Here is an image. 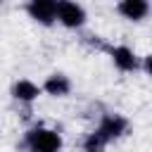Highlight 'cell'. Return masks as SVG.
Instances as JSON below:
<instances>
[{
  "label": "cell",
  "instance_id": "obj_1",
  "mask_svg": "<svg viewBox=\"0 0 152 152\" xmlns=\"http://www.w3.org/2000/svg\"><path fill=\"white\" fill-rule=\"evenodd\" d=\"M21 147L26 152H62V135L48 126H33L24 133Z\"/></svg>",
  "mask_w": 152,
  "mask_h": 152
},
{
  "label": "cell",
  "instance_id": "obj_2",
  "mask_svg": "<svg viewBox=\"0 0 152 152\" xmlns=\"http://www.w3.org/2000/svg\"><path fill=\"white\" fill-rule=\"evenodd\" d=\"M126 131H128V119L121 116V114H116V112H107V114H102V116H100V124L95 126V133H97L107 145H109L112 140L121 138Z\"/></svg>",
  "mask_w": 152,
  "mask_h": 152
},
{
  "label": "cell",
  "instance_id": "obj_3",
  "mask_svg": "<svg viewBox=\"0 0 152 152\" xmlns=\"http://www.w3.org/2000/svg\"><path fill=\"white\" fill-rule=\"evenodd\" d=\"M86 10L76 0H57V14L55 21H59L64 28H81L86 24Z\"/></svg>",
  "mask_w": 152,
  "mask_h": 152
},
{
  "label": "cell",
  "instance_id": "obj_4",
  "mask_svg": "<svg viewBox=\"0 0 152 152\" xmlns=\"http://www.w3.org/2000/svg\"><path fill=\"white\" fill-rule=\"evenodd\" d=\"M26 14L43 24V26H52L55 24V14H57V0H28L26 2Z\"/></svg>",
  "mask_w": 152,
  "mask_h": 152
},
{
  "label": "cell",
  "instance_id": "obj_5",
  "mask_svg": "<svg viewBox=\"0 0 152 152\" xmlns=\"http://www.w3.org/2000/svg\"><path fill=\"white\" fill-rule=\"evenodd\" d=\"M107 52L119 71H138L140 69V57L128 45H112V48H107Z\"/></svg>",
  "mask_w": 152,
  "mask_h": 152
},
{
  "label": "cell",
  "instance_id": "obj_6",
  "mask_svg": "<svg viewBox=\"0 0 152 152\" xmlns=\"http://www.w3.org/2000/svg\"><path fill=\"white\" fill-rule=\"evenodd\" d=\"M116 12L128 21H142L150 14V0H119Z\"/></svg>",
  "mask_w": 152,
  "mask_h": 152
},
{
  "label": "cell",
  "instance_id": "obj_7",
  "mask_svg": "<svg viewBox=\"0 0 152 152\" xmlns=\"http://www.w3.org/2000/svg\"><path fill=\"white\" fill-rule=\"evenodd\" d=\"M40 90L48 93V95H52V97H64V95L71 93V81L64 74H50L45 78V83L40 86Z\"/></svg>",
  "mask_w": 152,
  "mask_h": 152
},
{
  "label": "cell",
  "instance_id": "obj_8",
  "mask_svg": "<svg viewBox=\"0 0 152 152\" xmlns=\"http://www.w3.org/2000/svg\"><path fill=\"white\" fill-rule=\"evenodd\" d=\"M40 93H43L40 86H36V83L28 81V78H19V81H14V86H12V97L19 100V102H26V104H31Z\"/></svg>",
  "mask_w": 152,
  "mask_h": 152
},
{
  "label": "cell",
  "instance_id": "obj_9",
  "mask_svg": "<svg viewBox=\"0 0 152 152\" xmlns=\"http://www.w3.org/2000/svg\"><path fill=\"white\" fill-rule=\"evenodd\" d=\"M104 147H107V142H104L95 131H90V133L83 138V152H104Z\"/></svg>",
  "mask_w": 152,
  "mask_h": 152
},
{
  "label": "cell",
  "instance_id": "obj_10",
  "mask_svg": "<svg viewBox=\"0 0 152 152\" xmlns=\"http://www.w3.org/2000/svg\"><path fill=\"white\" fill-rule=\"evenodd\" d=\"M0 2H2V0H0Z\"/></svg>",
  "mask_w": 152,
  "mask_h": 152
}]
</instances>
